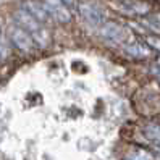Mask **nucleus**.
<instances>
[{"instance_id":"obj_5","label":"nucleus","mask_w":160,"mask_h":160,"mask_svg":"<svg viewBox=\"0 0 160 160\" xmlns=\"http://www.w3.org/2000/svg\"><path fill=\"white\" fill-rule=\"evenodd\" d=\"M79 13L82 15V18L88 23H91L94 26L100 24V21H102L100 10H99V8H96V7H92V5H89V3H81L79 5Z\"/></svg>"},{"instance_id":"obj_7","label":"nucleus","mask_w":160,"mask_h":160,"mask_svg":"<svg viewBox=\"0 0 160 160\" xmlns=\"http://www.w3.org/2000/svg\"><path fill=\"white\" fill-rule=\"evenodd\" d=\"M125 160H154V154L144 147H133V150L125 157Z\"/></svg>"},{"instance_id":"obj_10","label":"nucleus","mask_w":160,"mask_h":160,"mask_svg":"<svg viewBox=\"0 0 160 160\" xmlns=\"http://www.w3.org/2000/svg\"><path fill=\"white\" fill-rule=\"evenodd\" d=\"M62 2H63L65 5H68V7H73V5H74V0H62Z\"/></svg>"},{"instance_id":"obj_8","label":"nucleus","mask_w":160,"mask_h":160,"mask_svg":"<svg viewBox=\"0 0 160 160\" xmlns=\"http://www.w3.org/2000/svg\"><path fill=\"white\" fill-rule=\"evenodd\" d=\"M144 134L149 141H152L154 144L160 146V126L155 125V123H149L146 128H144Z\"/></svg>"},{"instance_id":"obj_3","label":"nucleus","mask_w":160,"mask_h":160,"mask_svg":"<svg viewBox=\"0 0 160 160\" xmlns=\"http://www.w3.org/2000/svg\"><path fill=\"white\" fill-rule=\"evenodd\" d=\"M42 3L45 5L47 12L50 13L52 18H55L58 23L67 24L71 21V12L68 5H65L62 0H42Z\"/></svg>"},{"instance_id":"obj_4","label":"nucleus","mask_w":160,"mask_h":160,"mask_svg":"<svg viewBox=\"0 0 160 160\" xmlns=\"http://www.w3.org/2000/svg\"><path fill=\"white\" fill-rule=\"evenodd\" d=\"M24 10L29 13V15H32L34 18L39 23H47V21H50V13L47 12V8H45V5L42 3V2H37V0H28V2L24 3Z\"/></svg>"},{"instance_id":"obj_9","label":"nucleus","mask_w":160,"mask_h":160,"mask_svg":"<svg viewBox=\"0 0 160 160\" xmlns=\"http://www.w3.org/2000/svg\"><path fill=\"white\" fill-rule=\"evenodd\" d=\"M158 41H160V39H155V37H149V39H147V42H149L150 45H154L155 49L160 50V42H158Z\"/></svg>"},{"instance_id":"obj_1","label":"nucleus","mask_w":160,"mask_h":160,"mask_svg":"<svg viewBox=\"0 0 160 160\" xmlns=\"http://www.w3.org/2000/svg\"><path fill=\"white\" fill-rule=\"evenodd\" d=\"M15 21L18 23V26H21L24 31L29 32L34 44L41 45V47H45L47 44H49V34H47V31L44 29L42 23H39L32 15L28 13L24 8L23 10H18L15 13Z\"/></svg>"},{"instance_id":"obj_2","label":"nucleus","mask_w":160,"mask_h":160,"mask_svg":"<svg viewBox=\"0 0 160 160\" xmlns=\"http://www.w3.org/2000/svg\"><path fill=\"white\" fill-rule=\"evenodd\" d=\"M8 36H10V39L13 42V45L16 49H20L21 52H31L32 47H34V41L32 37L29 36V32L24 31L21 26H12L10 29H8Z\"/></svg>"},{"instance_id":"obj_6","label":"nucleus","mask_w":160,"mask_h":160,"mask_svg":"<svg viewBox=\"0 0 160 160\" xmlns=\"http://www.w3.org/2000/svg\"><path fill=\"white\" fill-rule=\"evenodd\" d=\"M103 36L107 37V39L110 41H115V42H120V41H123V37H125V31H123V28L115 24V23H108L103 26Z\"/></svg>"}]
</instances>
